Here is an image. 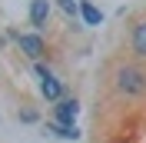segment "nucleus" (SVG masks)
<instances>
[{
  "instance_id": "1a4fd4ad",
  "label": "nucleus",
  "mask_w": 146,
  "mask_h": 143,
  "mask_svg": "<svg viewBox=\"0 0 146 143\" xmlns=\"http://www.w3.org/2000/svg\"><path fill=\"white\" fill-rule=\"evenodd\" d=\"M66 20H80V0H53Z\"/></svg>"
},
{
  "instance_id": "39448f33",
  "label": "nucleus",
  "mask_w": 146,
  "mask_h": 143,
  "mask_svg": "<svg viewBox=\"0 0 146 143\" xmlns=\"http://www.w3.org/2000/svg\"><path fill=\"white\" fill-rule=\"evenodd\" d=\"M76 116H80V100H76V93H66L63 100H56L53 107H50V120H56V123H76Z\"/></svg>"
},
{
  "instance_id": "6e6552de",
  "label": "nucleus",
  "mask_w": 146,
  "mask_h": 143,
  "mask_svg": "<svg viewBox=\"0 0 146 143\" xmlns=\"http://www.w3.org/2000/svg\"><path fill=\"white\" fill-rule=\"evenodd\" d=\"M17 120H20V123H27V126L43 123V116H40V110H36V107H20V110H17Z\"/></svg>"
},
{
  "instance_id": "f257e3e1",
  "label": "nucleus",
  "mask_w": 146,
  "mask_h": 143,
  "mask_svg": "<svg viewBox=\"0 0 146 143\" xmlns=\"http://www.w3.org/2000/svg\"><path fill=\"white\" fill-rule=\"evenodd\" d=\"M103 90L116 103H146V67L126 53L113 57L103 67Z\"/></svg>"
},
{
  "instance_id": "9d476101",
  "label": "nucleus",
  "mask_w": 146,
  "mask_h": 143,
  "mask_svg": "<svg viewBox=\"0 0 146 143\" xmlns=\"http://www.w3.org/2000/svg\"><path fill=\"white\" fill-rule=\"evenodd\" d=\"M10 43V40H7V33H3V37H0V50H3V47H7Z\"/></svg>"
},
{
  "instance_id": "423d86ee",
  "label": "nucleus",
  "mask_w": 146,
  "mask_h": 143,
  "mask_svg": "<svg viewBox=\"0 0 146 143\" xmlns=\"http://www.w3.org/2000/svg\"><path fill=\"white\" fill-rule=\"evenodd\" d=\"M40 126H43L46 136H56V140H66V143L80 140V126H76V123L70 126V123H56V120H43Z\"/></svg>"
},
{
  "instance_id": "20e7f679",
  "label": "nucleus",
  "mask_w": 146,
  "mask_h": 143,
  "mask_svg": "<svg viewBox=\"0 0 146 143\" xmlns=\"http://www.w3.org/2000/svg\"><path fill=\"white\" fill-rule=\"evenodd\" d=\"M50 17H53V0H30L27 23H30L33 33H46L50 30Z\"/></svg>"
},
{
  "instance_id": "7ed1b4c3",
  "label": "nucleus",
  "mask_w": 146,
  "mask_h": 143,
  "mask_svg": "<svg viewBox=\"0 0 146 143\" xmlns=\"http://www.w3.org/2000/svg\"><path fill=\"white\" fill-rule=\"evenodd\" d=\"M126 57L146 67V10L129 13L126 20Z\"/></svg>"
},
{
  "instance_id": "f03ea898",
  "label": "nucleus",
  "mask_w": 146,
  "mask_h": 143,
  "mask_svg": "<svg viewBox=\"0 0 146 143\" xmlns=\"http://www.w3.org/2000/svg\"><path fill=\"white\" fill-rule=\"evenodd\" d=\"M3 33H7V40L17 47V53L23 57L27 63H53V50H50V43H46L43 33L17 30V27H7Z\"/></svg>"
},
{
  "instance_id": "0eeeda50",
  "label": "nucleus",
  "mask_w": 146,
  "mask_h": 143,
  "mask_svg": "<svg viewBox=\"0 0 146 143\" xmlns=\"http://www.w3.org/2000/svg\"><path fill=\"white\" fill-rule=\"evenodd\" d=\"M80 20L86 27H100L103 23V10L93 3V0H80Z\"/></svg>"
}]
</instances>
